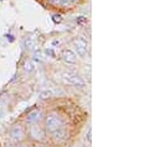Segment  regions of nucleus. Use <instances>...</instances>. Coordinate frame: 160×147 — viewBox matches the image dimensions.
Instances as JSON below:
<instances>
[{"label":"nucleus","instance_id":"obj_15","mask_svg":"<svg viewBox=\"0 0 160 147\" xmlns=\"http://www.w3.org/2000/svg\"><path fill=\"white\" fill-rule=\"evenodd\" d=\"M29 147H45L43 145H41V144H35V145H31V146Z\"/></svg>","mask_w":160,"mask_h":147},{"label":"nucleus","instance_id":"obj_14","mask_svg":"<svg viewBox=\"0 0 160 147\" xmlns=\"http://www.w3.org/2000/svg\"><path fill=\"white\" fill-rule=\"evenodd\" d=\"M77 22H78V24L86 22V19H84V17H80V19H77Z\"/></svg>","mask_w":160,"mask_h":147},{"label":"nucleus","instance_id":"obj_9","mask_svg":"<svg viewBox=\"0 0 160 147\" xmlns=\"http://www.w3.org/2000/svg\"><path fill=\"white\" fill-rule=\"evenodd\" d=\"M40 99L45 100V99H50L52 97H55V90L52 88H47V89H42L40 92Z\"/></svg>","mask_w":160,"mask_h":147},{"label":"nucleus","instance_id":"obj_16","mask_svg":"<svg viewBox=\"0 0 160 147\" xmlns=\"http://www.w3.org/2000/svg\"><path fill=\"white\" fill-rule=\"evenodd\" d=\"M87 140L91 142V129H89V131H88V134H87Z\"/></svg>","mask_w":160,"mask_h":147},{"label":"nucleus","instance_id":"obj_10","mask_svg":"<svg viewBox=\"0 0 160 147\" xmlns=\"http://www.w3.org/2000/svg\"><path fill=\"white\" fill-rule=\"evenodd\" d=\"M24 46H25V48H26V50L31 51V50L34 48V46H35V42H34V40H32L31 37H28V38H25Z\"/></svg>","mask_w":160,"mask_h":147},{"label":"nucleus","instance_id":"obj_11","mask_svg":"<svg viewBox=\"0 0 160 147\" xmlns=\"http://www.w3.org/2000/svg\"><path fill=\"white\" fill-rule=\"evenodd\" d=\"M24 68H25L26 72H32V71L35 69V64H34V62H31V61H26Z\"/></svg>","mask_w":160,"mask_h":147},{"label":"nucleus","instance_id":"obj_8","mask_svg":"<svg viewBox=\"0 0 160 147\" xmlns=\"http://www.w3.org/2000/svg\"><path fill=\"white\" fill-rule=\"evenodd\" d=\"M67 136H68V135H67V130H66L65 127H61V129L56 130L55 132H52V137H53V140H55V141H58V142L66 140Z\"/></svg>","mask_w":160,"mask_h":147},{"label":"nucleus","instance_id":"obj_13","mask_svg":"<svg viewBox=\"0 0 160 147\" xmlns=\"http://www.w3.org/2000/svg\"><path fill=\"white\" fill-rule=\"evenodd\" d=\"M52 20H53L55 24H60V22L62 21V16H61L60 14H56V15L52 16Z\"/></svg>","mask_w":160,"mask_h":147},{"label":"nucleus","instance_id":"obj_2","mask_svg":"<svg viewBox=\"0 0 160 147\" xmlns=\"http://www.w3.org/2000/svg\"><path fill=\"white\" fill-rule=\"evenodd\" d=\"M62 80H63V83H66L68 85H73V87H83L86 84V82L81 78L78 74L71 73V72L62 74Z\"/></svg>","mask_w":160,"mask_h":147},{"label":"nucleus","instance_id":"obj_5","mask_svg":"<svg viewBox=\"0 0 160 147\" xmlns=\"http://www.w3.org/2000/svg\"><path fill=\"white\" fill-rule=\"evenodd\" d=\"M10 137L12 141L15 142H20L25 139V130L21 125H15L11 130H10Z\"/></svg>","mask_w":160,"mask_h":147},{"label":"nucleus","instance_id":"obj_17","mask_svg":"<svg viewBox=\"0 0 160 147\" xmlns=\"http://www.w3.org/2000/svg\"><path fill=\"white\" fill-rule=\"evenodd\" d=\"M11 147H18V146H11Z\"/></svg>","mask_w":160,"mask_h":147},{"label":"nucleus","instance_id":"obj_4","mask_svg":"<svg viewBox=\"0 0 160 147\" xmlns=\"http://www.w3.org/2000/svg\"><path fill=\"white\" fill-rule=\"evenodd\" d=\"M75 48H76V55L80 57H86L87 51H88V41L86 37H78L75 41Z\"/></svg>","mask_w":160,"mask_h":147},{"label":"nucleus","instance_id":"obj_1","mask_svg":"<svg viewBox=\"0 0 160 147\" xmlns=\"http://www.w3.org/2000/svg\"><path fill=\"white\" fill-rule=\"evenodd\" d=\"M63 127V120L61 119V116L56 112H51L46 116L45 119V130L50 134L55 132L56 130Z\"/></svg>","mask_w":160,"mask_h":147},{"label":"nucleus","instance_id":"obj_6","mask_svg":"<svg viewBox=\"0 0 160 147\" xmlns=\"http://www.w3.org/2000/svg\"><path fill=\"white\" fill-rule=\"evenodd\" d=\"M41 120H42V111L39 109H35V110L30 111L28 115H26V122L28 124H39Z\"/></svg>","mask_w":160,"mask_h":147},{"label":"nucleus","instance_id":"obj_7","mask_svg":"<svg viewBox=\"0 0 160 147\" xmlns=\"http://www.w3.org/2000/svg\"><path fill=\"white\" fill-rule=\"evenodd\" d=\"M62 59L67 64H76L77 63V55L72 50H63L62 51Z\"/></svg>","mask_w":160,"mask_h":147},{"label":"nucleus","instance_id":"obj_12","mask_svg":"<svg viewBox=\"0 0 160 147\" xmlns=\"http://www.w3.org/2000/svg\"><path fill=\"white\" fill-rule=\"evenodd\" d=\"M34 59L38 61V62H40V63L43 62V57H42L41 51H35V53H34Z\"/></svg>","mask_w":160,"mask_h":147},{"label":"nucleus","instance_id":"obj_3","mask_svg":"<svg viewBox=\"0 0 160 147\" xmlns=\"http://www.w3.org/2000/svg\"><path fill=\"white\" fill-rule=\"evenodd\" d=\"M29 137L35 141H42L45 139V130L38 124H31L29 127Z\"/></svg>","mask_w":160,"mask_h":147}]
</instances>
